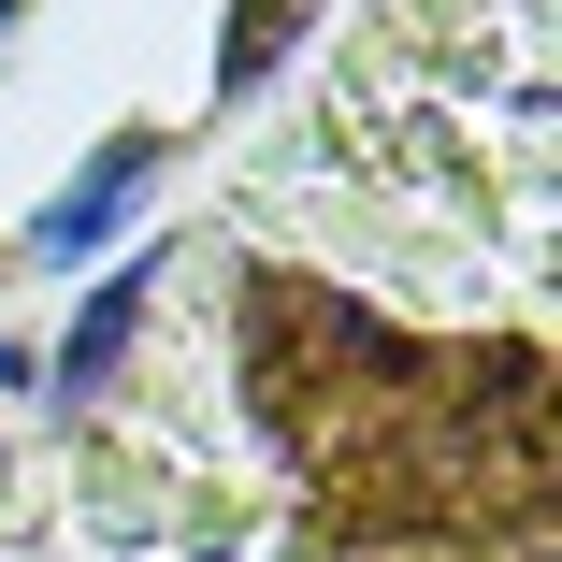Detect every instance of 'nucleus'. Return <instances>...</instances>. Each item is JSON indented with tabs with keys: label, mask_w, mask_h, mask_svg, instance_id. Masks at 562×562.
Returning a JSON list of instances; mask_svg holds the SVG:
<instances>
[{
	"label": "nucleus",
	"mask_w": 562,
	"mask_h": 562,
	"mask_svg": "<svg viewBox=\"0 0 562 562\" xmlns=\"http://www.w3.org/2000/svg\"><path fill=\"white\" fill-rule=\"evenodd\" d=\"M317 562H548V519H462V533H317Z\"/></svg>",
	"instance_id": "obj_1"
}]
</instances>
